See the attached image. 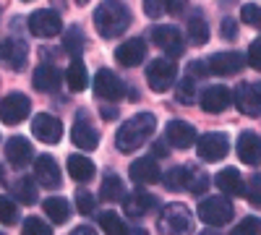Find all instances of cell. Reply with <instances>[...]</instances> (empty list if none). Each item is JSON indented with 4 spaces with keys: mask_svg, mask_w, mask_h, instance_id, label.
Returning a JSON list of instances; mask_svg holds the SVG:
<instances>
[{
    "mask_svg": "<svg viewBox=\"0 0 261 235\" xmlns=\"http://www.w3.org/2000/svg\"><path fill=\"white\" fill-rule=\"evenodd\" d=\"M84 45H86V37H84V32H81L79 27H73V29L65 32V37H63V47H65V53H68V55L81 58Z\"/></svg>",
    "mask_w": 261,
    "mask_h": 235,
    "instance_id": "836d02e7",
    "label": "cell"
},
{
    "mask_svg": "<svg viewBox=\"0 0 261 235\" xmlns=\"http://www.w3.org/2000/svg\"><path fill=\"white\" fill-rule=\"evenodd\" d=\"M13 196L21 204H34L37 201V183L32 178H18L13 183Z\"/></svg>",
    "mask_w": 261,
    "mask_h": 235,
    "instance_id": "d6a6232c",
    "label": "cell"
},
{
    "mask_svg": "<svg viewBox=\"0 0 261 235\" xmlns=\"http://www.w3.org/2000/svg\"><path fill=\"white\" fill-rule=\"evenodd\" d=\"M0 183H3V167H0Z\"/></svg>",
    "mask_w": 261,
    "mask_h": 235,
    "instance_id": "11a10c76",
    "label": "cell"
},
{
    "mask_svg": "<svg viewBox=\"0 0 261 235\" xmlns=\"http://www.w3.org/2000/svg\"><path fill=\"white\" fill-rule=\"evenodd\" d=\"M157 206H160L157 196H151L149 191H134V194H125V199H123V209L128 217H146Z\"/></svg>",
    "mask_w": 261,
    "mask_h": 235,
    "instance_id": "e0dca14e",
    "label": "cell"
},
{
    "mask_svg": "<svg viewBox=\"0 0 261 235\" xmlns=\"http://www.w3.org/2000/svg\"><path fill=\"white\" fill-rule=\"evenodd\" d=\"M241 18H243V24H248V27H253V29L261 32V6L246 3V6L241 8Z\"/></svg>",
    "mask_w": 261,
    "mask_h": 235,
    "instance_id": "74e56055",
    "label": "cell"
},
{
    "mask_svg": "<svg viewBox=\"0 0 261 235\" xmlns=\"http://www.w3.org/2000/svg\"><path fill=\"white\" fill-rule=\"evenodd\" d=\"M144 11L149 18H157L165 11V0H144Z\"/></svg>",
    "mask_w": 261,
    "mask_h": 235,
    "instance_id": "ee69618b",
    "label": "cell"
},
{
    "mask_svg": "<svg viewBox=\"0 0 261 235\" xmlns=\"http://www.w3.org/2000/svg\"><path fill=\"white\" fill-rule=\"evenodd\" d=\"M65 81H68L71 92H84L86 84H89V73H86V66L81 63V58H73V63L65 71Z\"/></svg>",
    "mask_w": 261,
    "mask_h": 235,
    "instance_id": "83f0119b",
    "label": "cell"
},
{
    "mask_svg": "<svg viewBox=\"0 0 261 235\" xmlns=\"http://www.w3.org/2000/svg\"><path fill=\"white\" fill-rule=\"evenodd\" d=\"M76 3H79V6H86V3H89V0H76Z\"/></svg>",
    "mask_w": 261,
    "mask_h": 235,
    "instance_id": "db71d44e",
    "label": "cell"
},
{
    "mask_svg": "<svg viewBox=\"0 0 261 235\" xmlns=\"http://www.w3.org/2000/svg\"><path fill=\"white\" fill-rule=\"evenodd\" d=\"M68 175L76 180V183H89L94 175H97V167L89 157L84 154H71L68 157Z\"/></svg>",
    "mask_w": 261,
    "mask_h": 235,
    "instance_id": "484cf974",
    "label": "cell"
},
{
    "mask_svg": "<svg viewBox=\"0 0 261 235\" xmlns=\"http://www.w3.org/2000/svg\"><path fill=\"white\" fill-rule=\"evenodd\" d=\"M99 196L105 201H120V199H125V186H123L120 175L107 173L105 180H102V188H99Z\"/></svg>",
    "mask_w": 261,
    "mask_h": 235,
    "instance_id": "f1b7e54d",
    "label": "cell"
},
{
    "mask_svg": "<svg viewBox=\"0 0 261 235\" xmlns=\"http://www.w3.org/2000/svg\"><path fill=\"white\" fill-rule=\"evenodd\" d=\"M130 235H146V230H130Z\"/></svg>",
    "mask_w": 261,
    "mask_h": 235,
    "instance_id": "816d5d0a",
    "label": "cell"
},
{
    "mask_svg": "<svg viewBox=\"0 0 261 235\" xmlns=\"http://www.w3.org/2000/svg\"><path fill=\"white\" fill-rule=\"evenodd\" d=\"M32 134L45 141V144H58L60 136H63V123L55 118V115H47V113H39L34 120H32Z\"/></svg>",
    "mask_w": 261,
    "mask_h": 235,
    "instance_id": "2e32d148",
    "label": "cell"
},
{
    "mask_svg": "<svg viewBox=\"0 0 261 235\" xmlns=\"http://www.w3.org/2000/svg\"><path fill=\"white\" fill-rule=\"evenodd\" d=\"M230 102H232V92L227 87H220V84H214V87H206L199 97V105H201V110L204 113H222L225 108H230Z\"/></svg>",
    "mask_w": 261,
    "mask_h": 235,
    "instance_id": "9a60e30c",
    "label": "cell"
},
{
    "mask_svg": "<svg viewBox=\"0 0 261 235\" xmlns=\"http://www.w3.org/2000/svg\"><path fill=\"white\" fill-rule=\"evenodd\" d=\"M178 79V66L172 63V58H157L146 66V81L154 92H167L175 87Z\"/></svg>",
    "mask_w": 261,
    "mask_h": 235,
    "instance_id": "5b68a950",
    "label": "cell"
},
{
    "mask_svg": "<svg viewBox=\"0 0 261 235\" xmlns=\"http://www.w3.org/2000/svg\"><path fill=\"white\" fill-rule=\"evenodd\" d=\"M227 152H230L227 134L209 131V134L196 139V154H199V160H204V162H220V160L227 157Z\"/></svg>",
    "mask_w": 261,
    "mask_h": 235,
    "instance_id": "8992f818",
    "label": "cell"
},
{
    "mask_svg": "<svg viewBox=\"0 0 261 235\" xmlns=\"http://www.w3.org/2000/svg\"><path fill=\"white\" fill-rule=\"evenodd\" d=\"M18 217H21V212H18L16 201L8 199V196H0V222L3 225H16Z\"/></svg>",
    "mask_w": 261,
    "mask_h": 235,
    "instance_id": "8d00e7d4",
    "label": "cell"
},
{
    "mask_svg": "<svg viewBox=\"0 0 261 235\" xmlns=\"http://www.w3.org/2000/svg\"><path fill=\"white\" fill-rule=\"evenodd\" d=\"M102 115H105V118H107V120H113V118H115V115H118V113H115V110H113V108H105V110H102Z\"/></svg>",
    "mask_w": 261,
    "mask_h": 235,
    "instance_id": "f907efd6",
    "label": "cell"
},
{
    "mask_svg": "<svg viewBox=\"0 0 261 235\" xmlns=\"http://www.w3.org/2000/svg\"><path fill=\"white\" fill-rule=\"evenodd\" d=\"M196 79L193 76H186V79H180L178 81V89H175V97H178V102H183V105H191V102H196Z\"/></svg>",
    "mask_w": 261,
    "mask_h": 235,
    "instance_id": "e575fe53",
    "label": "cell"
},
{
    "mask_svg": "<svg viewBox=\"0 0 261 235\" xmlns=\"http://www.w3.org/2000/svg\"><path fill=\"white\" fill-rule=\"evenodd\" d=\"M217 188L225 191L227 196H246V183H243V175H241V170L238 167H225L217 173L214 178Z\"/></svg>",
    "mask_w": 261,
    "mask_h": 235,
    "instance_id": "cb8c5ba5",
    "label": "cell"
},
{
    "mask_svg": "<svg viewBox=\"0 0 261 235\" xmlns=\"http://www.w3.org/2000/svg\"><path fill=\"white\" fill-rule=\"evenodd\" d=\"M94 94L99 99H107V102H118L125 94V84L110 68H99L94 76Z\"/></svg>",
    "mask_w": 261,
    "mask_h": 235,
    "instance_id": "30bf717a",
    "label": "cell"
},
{
    "mask_svg": "<svg viewBox=\"0 0 261 235\" xmlns=\"http://www.w3.org/2000/svg\"><path fill=\"white\" fill-rule=\"evenodd\" d=\"M246 196L253 204H261V178H253L251 183H246Z\"/></svg>",
    "mask_w": 261,
    "mask_h": 235,
    "instance_id": "7bdbcfd3",
    "label": "cell"
},
{
    "mask_svg": "<svg viewBox=\"0 0 261 235\" xmlns=\"http://www.w3.org/2000/svg\"><path fill=\"white\" fill-rule=\"evenodd\" d=\"M94 196L89 194V191H76V209H79V215H92L94 212Z\"/></svg>",
    "mask_w": 261,
    "mask_h": 235,
    "instance_id": "60d3db41",
    "label": "cell"
},
{
    "mask_svg": "<svg viewBox=\"0 0 261 235\" xmlns=\"http://www.w3.org/2000/svg\"><path fill=\"white\" fill-rule=\"evenodd\" d=\"M6 157H8V162H11L13 167H24V165L32 162L34 149H32V144H29L24 136H11V139L6 141Z\"/></svg>",
    "mask_w": 261,
    "mask_h": 235,
    "instance_id": "603a6c76",
    "label": "cell"
},
{
    "mask_svg": "<svg viewBox=\"0 0 261 235\" xmlns=\"http://www.w3.org/2000/svg\"><path fill=\"white\" fill-rule=\"evenodd\" d=\"M246 60H248V66H251V68L261 71V37L253 39L251 45H248V55H246Z\"/></svg>",
    "mask_w": 261,
    "mask_h": 235,
    "instance_id": "b9f144b4",
    "label": "cell"
},
{
    "mask_svg": "<svg viewBox=\"0 0 261 235\" xmlns=\"http://www.w3.org/2000/svg\"><path fill=\"white\" fill-rule=\"evenodd\" d=\"M71 235H97V232H94L92 227H86V225H84V227H76Z\"/></svg>",
    "mask_w": 261,
    "mask_h": 235,
    "instance_id": "681fc988",
    "label": "cell"
},
{
    "mask_svg": "<svg viewBox=\"0 0 261 235\" xmlns=\"http://www.w3.org/2000/svg\"><path fill=\"white\" fill-rule=\"evenodd\" d=\"M144 58H146V42L141 37H134V39L123 42V45L115 50V60L120 63V66H125V68L141 66Z\"/></svg>",
    "mask_w": 261,
    "mask_h": 235,
    "instance_id": "d6986e66",
    "label": "cell"
},
{
    "mask_svg": "<svg viewBox=\"0 0 261 235\" xmlns=\"http://www.w3.org/2000/svg\"><path fill=\"white\" fill-rule=\"evenodd\" d=\"M151 39H154V45L167 53V58H180L183 55V34L175 29V27H170V24H162V27H154L151 29Z\"/></svg>",
    "mask_w": 261,
    "mask_h": 235,
    "instance_id": "ba28073f",
    "label": "cell"
},
{
    "mask_svg": "<svg viewBox=\"0 0 261 235\" xmlns=\"http://www.w3.org/2000/svg\"><path fill=\"white\" fill-rule=\"evenodd\" d=\"M246 63L248 60L241 53H217L206 60V66H209V73H214V76H235L243 71Z\"/></svg>",
    "mask_w": 261,
    "mask_h": 235,
    "instance_id": "4fadbf2b",
    "label": "cell"
},
{
    "mask_svg": "<svg viewBox=\"0 0 261 235\" xmlns=\"http://www.w3.org/2000/svg\"><path fill=\"white\" fill-rule=\"evenodd\" d=\"M162 180H165V186L170 188V191H188V180H191V165H183V167H172V170H167V173L162 175Z\"/></svg>",
    "mask_w": 261,
    "mask_h": 235,
    "instance_id": "1f68e13d",
    "label": "cell"
},
{
    "mask_svg": "<svg viewBox=\"0 0 261 235\" xmlns=\"http://www.w3.org/2000/svg\"><path fill=\"white\" fill-rule=\"evenodd\" d=\"M24 235H53V230H50L47 222H42L39 217H29L24 222Z\"/></svg>",
    "mask_w": 261,
    "mask_h": 235,
    "instance_id": "ab89813d",
    "label": "cell"
},
{
    "mask_svg": "<svg viewBox=\"0 0 261 235\" xmlns=\"http://www.w3.org/2000/svg\"><path fill=\"white\" fill-rule=\"evenodd\" d=\"M230 235H261V220L258 217H246L243 222H238Z\"/></svg>",
    "mask_w": 261,
    "mask_h": 235,
    "instance_id": "f35d334b",
    "label": "cell"
},
{
    "mask_svg": "<svg viewBox=\"0 0 261 235\" xmlns=\"http://www.w3.org/2000/svg\"><path fill=\"white\" fill-rule=\"evenodd\" d=\"M188 39L193 45H206V39H209V24H206L204 13L199 11L188 18Z\"/></svg>",
    "mask_w": 261,
    "mask_h": 235,
    "instance_id": "4dcf8cb0",
    "label": "cell"
},
{
    "mask_svg": "<svg viewBox=\"0 0 261 235\" xmlns=\"http://www.w3.org/2000/svg\"><path fill=\"white\" fill-rule=\"evenodd\" d=\"M201 235H220V232H214V230H204Z\"/></svg>",
    "mask_w": 261,
    "mask_h": 235,
    "instance_id": "f5cc1de1",
    "label": "cell"
},
{
    "mask_svg": "<svg viewBox=\"0 0 261 235\" xmlns=\"http://www.w3.org/2000/svg\"><path fill=\"white\" fill-rule=\"evenodd\" d=\"M157 230L162 235H193V215L186 204H165Z\"/></svg>",
    "mask_w": 261,
    "mask_h": 235,
    "instance_id": "3957f363",
    "label": "cell"
},
{
    "mask_svg": "<svg viewBox=\"0 0 261 235\" xmlns=\"http://www.w3.org/2000/svg\"><path fill=\"white\" fill-rule=\"evenodd\" d=\"M151 149H154L157 157H167V141H154V146H151Z\"/></svg>",
    "mask_w": 261,
    "mask_h": 235,
    "instance_id": "c3c4849f",
    "label": "cell"
},
{
    "mask_svg": "<svg viewBox=\"0 0 261 235\" xmlns=\"http://www.w3.org/2000/svg\"><path fill=\"white\" fill-rule=\"evenodd\" d=\"M27 55H29V50L24 45V39H16V37L0 39V63L8 66L11 71H24Z\"/></svg>",
    "mask_w": 261,
    "mask_h": 235,
    "instance_id": "7c38bea8",
    "label": "cell"
},
{
    "mask_svg": "<svg viewBox=\"0 0 261 235\" xmlns=\"http://www.w3.org/2000/svg\"><path fill=\"white\" fill-rule=\"evenodd\" d=\"M209 188V175L204 173V170H199V167H193L191 165V180H188V194H193V196H201L204 191Z\"/></svg>",
    "mask_w": 261,
    "mask_h": 235,
    "instance_id": "d590c367",
    "label": "cell"
},
{
    "mask_svg": "<svg viewBox=\"0 0 261 235\" xmlns=\"http://www.w3.org/2000/svg\"><path fill=\"white\" fill-rule=\"evenodd\" d=\"M32 84L34 89L42 92V94H50L60 87V71L55 66H50V63H45V66H37L34 76H32Z\"/></svg>",
    "mask_w": 261,
    "mask_h": 235,
    "instance_id": "d4e9b609",
    "label": "cell"
},
{
    "mask_svg": "<svg viewBox=\"0 0 261 235\" xmlns=\"http://www.w3.org/2000/svg\"><path fill=\"white\" fill-rule=\"evenodd\" d=\"M42 209L47 212V217H50L55 225H65V222H68V217H71V204L65 201L63 196H50V199H45Z\"/></svg>",
    "mask_w": 261,
    "mask_h": 235,
    "instance_id": "4316f807",
    "label": "cell"
},
{
    "mask_svg": "<svg viewBox=\"0 0 261 235\" xmlns=\"http://www.w3.org/2000/svg\"><path fill=\"white\" fill-rule=\"evenodd\" d=\"M206 73H209V66H206L204 60H191V66H188V76H193L196 81H199V79H204Z\"/></svg>",
    "mask_w": 261,
    "mask_h": 235,
    "instance_id": "f6af8a7d",
    "label": "cell"
},
{
    "mask_svg": "<svg viewBox=\"0 0 261 235\" xmlns=\"http://www.w3.org/2000/svg\"><path fill=\"white\" fill-rule=\"evenodd\" d=\"M63 29V21H60V13L58 11H50V8H42V11H34L29 16V32L39 39H50L55 37L58 32Z\"/></svg>",
    "mask_w": 261,
    "mask_h": 235,
    "instance_id": "52a82bcc",
    "label": "cell"
},
{
    "mask_svg": "<svg viewBox=\"0 0 261 235\" xmlns=\"http://www.w3.org/2000/svg\"><path fill=\"white\" fill-rule=\"evenodd\" d=\"M220 34H222V39H235V37H238V24H235V18H225V21H222Z\"/></svg>",
    "mask_w": 261,
    "mask_h": 235,
    "instance_id": "bcb514c9",
    "label": "cell"
},
{
    "mask_svg": "<svg viewBox=\"0 0 261 235\" xmlns=\"http://www.w3.org/2000/svg\"><path fill=\"white\" fill-rule=\"evenodd\" d=\"M199 217L209 227H220L235 217V206L227 196H209L199 204Z\"/></svg>",
    "mask_w": 261,
    "mask_h": 235,
    "instance_id": "277c9868",
    "label": "cell"
},
{
    "mask_svg": "<svg viewBox=\"0 0 261 235\" xmlns=\"http://www.w3.org/2000/svg\"><path fill=\"white\" fill-rule=\"evenodd\" d=\"M238 157H241V162L256 167L261 162V139L253 134V131H243L241 136H238Z\"/></svg>",
    "mask_w": 261,
    "mask_h": 235,
    "instance_id": "7402d4cb",
    "label": "cell"
},
{
    "mask_svg": "<svg viewBox=\"0 0 261 235\" xmlns=\"http://www.w3.org/2000/svg\"><path fill=\"white\" fill-rule=\"evenodd\" d=\"M188 6V0H165V11L167 13H172V16H178V13H183V8Z\"/></svg>",
    "mask_w": 261,
    "mask_h": 235,
    "instance_id": "7dc6e473",
    "label": "cell"
},
{
    "mask_svg": "<svg viewBox=\"0 0 261 235\" xmlns=\"http://www.w3.org/2000/svg\"><path fill=\"white\" fill-rule=\"evenodd\" d=\"M94 27L99 37L115 39L130 27V11L120 3V0H105L94 11Z\"/></svg>",
    "mask_w": 261,
    "mask_h": 235,
    "instance_id": "7a4b0ae2",
    "label": "cell"
},
{
    "mask_svg": "<svg viewBox=\"0 0 261 235\" xmlns=\"http://www.w3.org/2000/svg\"><path fill=\"white\" fill-rule=\"evenodd\" d=\"M165 139L175 149H188L191 144H196V128L186 120H170L165 125Z\"/></svg>",
    "mask_w": 261,
    "mask_h": 235,
    "instance_id": "ffe728a7",
    "label": "cell"
},
{
    "mask_svg": "<svg viewBox=\"0 0 261 235\" xmlns=\"http://www.w3.org/2000/svg\"><path fill=\"white\" fill-rule=\"evenodd\" d=\"M0 235H3V232H0Z\"/></svg>",
    "mask_w": 261,
    "mask_h": 235,
    "instance_id": "9f6ffc18",
    "label": "cell"
},
{
    "mask_svg": "<svg viewBox=\"0 0 261 235\" xmlns=\"http://www.w3.org/2000/svg\"><path fill=\"white\" fill-rule=\"evenodd\" d=\"M99 227L105 235H130L125 220L118 212H99Z\"/></svg>",
    "mask_w": 261,
    "mask_h": 235,
    "instance_id": "f546056e",
    "label": "cell"
},
{
    "mask_svg": "<svg viewBox=\"0 0 261 235\" xmlns=\"http://www.w3.org/2000/svg\"><path fill=\"white\" fill-rule=\"evenodd\" d=\"M29 110H32V102H29L27 94L13 92V94H8V97L0 99V120L8 123V125L21 123V120L29 115Z\"/></svg>",
    "mask_w": 261,
    "mask_h": 235,
    "instance_id": "9c48e42d",
    "label": "cell"
},
{
    "mask_svg": "<svg viewBox=\"0 0 261 235\" xmlns=\"http://www.w3.org/2000/svg\"><path fill=\"white\" fill-rule=\"evenodd\" d=\"M34 178H37L39 186H45V188H58L60 186V167H58V162L50 154L37 157V162H34Z\"/></svg>",
    "mask_w": 261,
    "mask_h": 235,
    "instance_id": "44dd1931",
    "label": "cell"
},
{
    "mask_svg": "<svg viewBox=\"0 0 261 235\" xmlns=\"http://www.w3.org/2000/svg\"><path fill=\"white\" fill-rule=\"evenodd\" d=\"M154 128H157V118L151 115V113H139V115H134V118H128V120L118 128V134H115L118 152L130 154V152H136V149H141V146L151 139Z\"/></svg>",
    "mask_w": 261,
    "mask_h": 235,
    "instance_id": "6da1fadb",
    "label": "cell"
},
{
    "mask_svg": "<svg viewBox=\"0 0 261 235\" xmlns=\"http://www.w3.org/2000/svg\"><path fill=\"white\" fill-rule=\"evenodd\" d=\"M232 102H235V108L248 118L261 115V92L253 84H238L235 92H232Z\"/></svg>",
    "mask_w": 261,
    "mask_h": 235,
    "instance_id": "8fae6325",
    "label": "cell"
},
{
    "mask_svg": "<svg viewBox=\"0 0 261 235\" xmlns=\"http://www.w3.org/2000/svg\"><path fill=\"white\" fill-rule=\"evenodd\" d=\"M71 139H73V144H76L79 149H86V152H89V149H97V144H99V131L92 125V120H89V115H86V113H79V115H76Z\"/></svg>",
    "mask_w": 261,
    "mask_h": 235,
    "instance_id": "5bb4252c",
    "label": "cell"
},
{
    "mask_svg": "<svg viewBox=\"0 0 261 235\" xmlns=\"http://www.w3.org/2000/svg\"><path fill=\"white\" fill-rule=\"evenodd\" d=\"M130 180L136 186H154L162 180V170L154 162V157H141L130 165Z\"/></svg>",
    "mask_w": 261,
    "mask_h": 235,
    "instance_id": "ac0fdd59",
    "label": "cell"
}]
</instances>
